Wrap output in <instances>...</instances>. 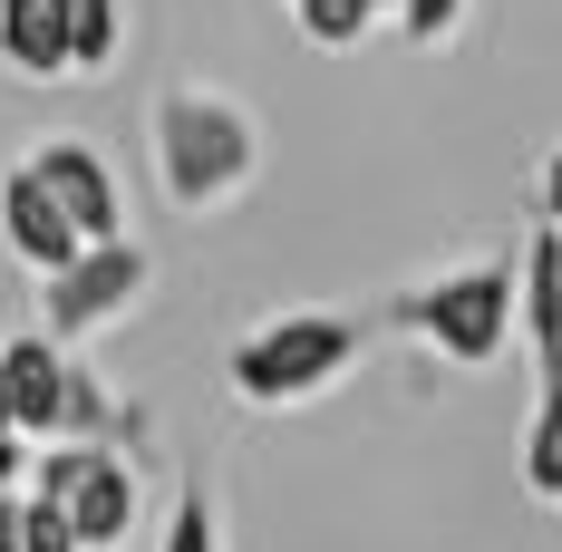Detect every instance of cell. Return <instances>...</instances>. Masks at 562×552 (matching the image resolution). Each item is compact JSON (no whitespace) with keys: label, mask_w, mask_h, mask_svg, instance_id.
<instances>
[{"label":"cell","mask_w":562,"mask_h":552,"mask_svg":"<svg viewBox=\"0 0 562 552\" xmlns=\"http://www.w3.org/2000/svg\"><path fill=\"white\" fill-rule=\"evenodd\" d=\"M166 552H224V533H214V504H204V495H175Z\"/></svg>","instance_id":"cell-14"},{"label":"cell","mask_w":562,"mask_h":552,"mask_svg":"<svg viewBox=\"0 0 562 552\" xmlns=\"http://www.w3.org/2000/svg\"><path fill=\"white\" fill-rule=\"evenodd\" d=\"M369 10H389V0H369Z\"/></svg>","instance_id":"cell-19"},{"label":"cell","mask_w":562,"mask_h":552,"mask_svg":"<svg viewBox=\"0 0 562 552\" xmlns=\"http://www.w3.org/2000/svg\"><path fill=\"white\" fill-rule=\"evenodd\" d=\"M543 233H562V146L543 156Z\"/></svg>","instance_id":"cell-16"},{"label":"cell","mask_w":562,"mask_h":552,"mask_svg":"<svg viewBox=\"0 0 562 552\" xmlns=\"http://www.w3.org/2000/svg\"><path fill=\"white\" fill-rule=\"evenodd\" d=\"M0 387H10V427L20 437H58V397H68L58 339H10L0 349Z\"/></svg>","instance_id":"cell-8"},{"label":"cell","mask_w":562,"mask_h":552,"mask_svg":"<svg viewBox=\"0 0 562 552\" xmlns=\"http://www.w3.org/2000/svg\"><path fill=\"white\" fill-rule=\"evenodd\" d=\"M291 10H301V30H311L321 49H359V40H369V20H379L369 0H291Z\"/></svg>","instance_id":"cell-13"},{"label":"cell","mask_w":562,"mask_h":552,"mask_svg":"<svg viewBox=\"0 0 562 552\" xmlns=\"http://www.w3.org/2000/svg\"><path fill=\"white\" fill-rule=\"evenodd\" d=\"M0 58L20 78H68V0H0Z\"/></svg>","instance_id":"cell-9"},{"label":"cell","mask_w":562,"mask_h":552,"mask_svg":"<svg viewBox=\"0 0 562 552\" xmlns=\"http://www.w3.org/2000/svg\"><path fill=\"white\" fill-rule=\"evenodd\" d=\"M252 166H262V136L224 88H166L156 98V184H166V204L214 214L252 184Z\"/></svg>","instance_id":"cell-1"},{"label":"cell","mask_w":562,"mask_h":552,"mask_svg":"<svg viewBox=\"0 0 562 552\" xmlns=\"http://www.w3.org/2000/svg\"><path fill=\"white\" fill-rule=\"evenodd\" d=\"M0 552H78V533H68V514H58L49 495H0Z\"/></svg>","instance_id":"cell-10"},{"label":"cell","mask_w":562,"mask_h":552,"mask_svg":"<svg viewBox=\"0 0 562 552\" xmlns=\"http://www.w3.org/2000/svg\"><path fill=\"white\" fill-rule=\"evenodd\" d=\"M126 49V10L116 0H68V68H116Z\"/></svg>","instance_id":"cell-12"},{"label":"cell","mask_w":562,"mask_h":552,"mask_svg":"<svg viewBox=\"0 0 562 552\" xmlns=\"http://www.w3.org/2000/svg\"><path fill=\"white\" fill-rule=\"evenodd\" d=\"M30 174L49 184L58 214L78 223V243H108V233H126V194H116V166L98 156V146H78V136H49V146L30 156Z\"/></svg>","instance_id":"cell-6"},{"label":"cell","mask_w":562,"mask_h":552,"mask_svg":"<svg viewBox=\"0 0 562 552\" xmlns=\"http://www.w3.org/2000/svg\"><path fill=\"white\" fill-rule=\"evenodd\" d=\"M359 369V320H339V311H281L262 320L252 339H233V397H252V407H291V397H321Z\"/></svg>","instance_id":"cell-2"},{"label":"cell","mask_w":562,"mask_h":552,"mask_svg":"<svg viewBox=\"0 0 562 552\" xmlns=\"http://www.w3.org/2000/svg\"><path fill=\"white\" fill-rule=\"evenodd\" d=\"M397 320H407L417 339H437L456 369H485V359H505V339H514V262L437 272L427 291L397 301Z\"/></svg>","instance_id":"cell-3"},{"label":"cell","mask_w":562,"mask_h":552,"mask_svg":"<svg viewBox=\"0 0 562 552\" xmlns=\"http://www.w3.org/2000/svg\"><path fill=\"white\" fill-rule=\"evenodd\" d=\"M20 475H30V455H20V437H0V495H10Z\"/></svg>","instance_id":"cell-17"},{"label":"cell","mask_w":562,"mask_h":552,"mask_svg":"<svg viewBox=\"0 0 562 552\" xmlns=\"http://www.w3.org/2000/svg\"><path fill=\"white\" fill-rule=\"evenodd\" d=\"M49 291H40V320H49V339H98L108 320H126L136 301H146V281H156V262L126 243V233H108V243H78L58 272H40Z\"/></svg>","instance_id":"cell-5"},{"label":"cell","mask_w":562,"mask_h":552,"mask_svg":"<svg viewBox=\"0 0 562 552\" xmlns=\"http://www.w3.org/2000/svg\"><path fill=\"white\" fill-rule=\"evenodd\" d=\"M524 485L533 495H562V369L533 397V427H524Z\"/></svg>","instance_id":"cell-11"},{"label":"cell","mask_w":562,"mask_h":552,"mask_svg":"<svg viewBox=\"0 0 562 552\" xmlns=\"http://www.w3.org/2000/svg\"><path fill=\"white\" fill-rule=\"evenodd\" d=\"M0 233H10V252H20L30 272H58V262L78 252V223H68V214L49 204V184H40L30 166L0 184Z\"/></svg>","instance_id":"cell-7"},{"label":"cell","mask_w":562,"mask_h":552,"mask_svg":"<svg viewBox=\"0 0 562 552\" xmlns=\"http://www.w3.org/2000/svg\"><path fill=\"white\" fill-rule=\"evenodd\" d=\"M30 495H49L68 514L78 552H116L126 523H136V465L116 446H88V437H58L40 465H30Z\"/></svg>","instance_id":"cell-4"},{"label":"cell","mask_w":562,"mask_h":552,"mask_svg":"<svg viewBox=\"0 0 562 552\" xmlns=\"http://www.w3.org/2000/svg\"><path fill=\"white\" fill-rule=\"evenodd\" d=\"M0 437H20V427H10V387H0Z\"/></svg>","instance_id":"cell-18"},{"label":"cell","mask_w":562,"mask_h":552,"mask_svg":"<svg viewBox=\"0 0 562 552\" xmlns=\"http://www.w3.org/2000/svg\"><path fill=\"white\" fill-rule=\"evenodd\" d=\"M397 20H407V40L417 49H437V40H456V20H465V0H389Z\"/></svg>","instance_id":"cell-15"}]
</instances>
